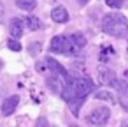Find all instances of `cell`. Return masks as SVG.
<instances>
[{
	"instance_id": "cell-6",
	"label": "cell",
	"mask_w": 128,
	"mask_h": 127,
	"mask_svg": "<svg viewBox=\"0 0 128 127\" xmlns=\"http://www.w3.org/2000/svg\"><path fill=\"white\" fill-rule=\"evenodd\" d=\"M9 30H11V37L18 41L23 35V21L20 18H12L11 20V25H9Z\"/></svg>"
},
{
	"instance_id": "cell-14",
	"label": "cell",
	"mask_w": 128,
	"mask_h": 127,
	"mask_svg": "<svg viewBox=\"0 0 128 127\" xmlns=\"http://www.w3.org/2000/svg\"><path fill=\"white\" fill-rule=\"evenodd\" d=\"M109 7H114V9H118V7H121L123 6V0H107L105 2Z\"/></svg>"
},
{
	"instance_id": "cell-9",
	"label": "cell",
	"mask_w": 128,
	"mask_h": 127,
	"mask_svg": "<svg viewBox=\"0 0 128 127\" xmlns=\"http://www.w3.org/2000/svg\"><path fill=\"white\" fill-rule=\"evenodd\" d=\"M16 6L23 11H34L37 7V2L35 0H16Z\"/></svg>"
},
{
	"instance_id": "cell-7",
	"label": "cell",
	"mask_w": 128,
	"mask_h": 127,
	"mask_svg": "<svg viewBox=\"0 0 128 127\" xmlns=\"http://www.w3.org/2000/svg\"><path fill=\"white\" fill-rule=\"evenodd\" d=\"M51 18H53V21H56V23H67V21H68V13H67L65 7H54V9L51 11Z\"/></svg>"
},
{
	"instance_id": "cell-11",
	"label": "cell",
	"mask_w": 128,
	"mask_h": 127,
	"mask_svg": "<svg viewBox=\"0 0 128 127\" xmlns=\"http://www.w3.org/2000/svg\"><path fill=\"white\" fill-rule=\"evenodd\" d=\"M25 21H26V27H28L30 30H39V28H40V21H39V18H35V16H30V18H26Z\"/></svg>"
},
{
	"instance_id": "cell-16",
	"label": "cell",
	"mask_w": 128,
	"mask_h": 127,
	"mask_svg": "<svg viewBox=\"0 0 128 127\" xmlns=\"http://www.w3.org/2000/svg\"><path fill=\"white\" fill-rule=\"evenodd\" d=\"M4 14V7H2V4H0V16Z\"/></svg>"
},
{
	"instance_id": "cell-10",
	"label": "cell",
	"mask_w": 128,
	"mask_h": 127,
	"mask_svg": "<svg viewBox=\"0 0 128 127\" xmlns=\"http://www.w3.org/2000/svg\"><path fill=\"white\" fill-rule=\"evenodd\" d=\"M70 39H72V43H74V44H77L81 50L86 46V37H84L82 34H79V32H77V34H72V35H70Z\"/></svg>"
},
{
	"instance_id": "cell-4",
	"label": "cell",
	"mask_w": 128,
	"mask_h": 127,
	"mask_svg": "<svg viewBox=\"0 0 128 127\" xmlns=\"http://www.w3.org/2000/svg\"><path fill=\"white\" fill-rule=\"evenodd\" d=\"M116 88H118V99H119V104L128 111V81H118Z\"/></svg>"
},
{
	"instance_id": "cell-1",
	"label": "cell",
	"mask_w": 128,
	"mask_h": 127,
	"mask_svg": "<svg viewBox=\"0 0 128 127\" xmlns=\"http://www.w3.org/2000/svg\"><path fill=\"white\" fill-rule=\"evenodd\" d=\"M102 30L112 37H124L128 35V21L121 13H109L102 18Z\"/></svg>"
},
{
	"instance_id": "cell-2",
	"label": "cell",
	"mask_w": 128,
	"mask_h": 127,
	"mask_svg": "<svg viewBox=\"0 0 128 127\" xmlns=\"http://www.w3.org/2000/svg\"><path fill=\"white\" fill-rule=\"evenodd\" d=\"M109 116H110V109H109L107 106H98V108H95V109H91V111L88 113L86 120H88V123H91V125L102 127V125L107 123Z\"/></svg>"
},
{
	"instance_id": "cell-5",
	"label": "cell",
	"mask_w": 128,
	"mask_h": 127,
	"mask_svg": "<svg viewBox=\"0 0 128 127\" xmlns=\"http://www.w3.org/2000/svg\"><path fill=\"white\" fill-rule=\"evenodd\" d=\"M18 104H20V97H18V95L7 97V99L2 102V113H4L6 116H9L11 113H14V109L18 108Z\"/></svg>"
},
{
	"instance_id": "cell-3",
	"label": "cell",
	"mask_w": 128,
	"mask_h": 127,
	"mask_svg": "<svg viewBox=\"0 0 128 127\" xmlns=\"http://www.w3.org/2000/svg\"><path fill=\"white\" fill-rule=\"evenodd\" d=\"M98 81L105 87H116L118 85V78H116V72L105 65H100L98 67Z\"/></svg>"
},
{
	"instance_id": "cell-13",
	"label": "cell",
	"mask_w": 128,
	"mask_h": 127,
	"mask_svg": "<svg viewBox=\"0 0 128 127\" xmlns=\"http://www.w3.org/2000/svg\"><path fill=\"white\" fill-rule=\"evenodd\" d=\"M7 46H9V50H12V51H21V50H23V46H21L20 41H16V39H9Z\"/></svg>"
},
{
	"instance_id": "cell-8",
	"label": "cell",
	"mask_w": 128,
	"mask_h": 127,
	"mask_svg": "<svg viewBox=\"0 0 128 127\" xmlns=\"http://www.w3.org/2000/svg\"><path fill=\"white\" fill-rule=\"evenodd\" d=\"M65 41H67V37H63V35L53 37V41H51V51L53 53H63L65 55Z\"/></svg>"
},
{
	"instance_id": "cell-15",
	"label": "cell",
	"mask_w": 128,
	"mask_h": 127,
	"mask_svg": "<svg viewBox=\"0 0 128 127\" xmlns=\"http://www.w3.org/2000/svg\"><path fill=\"white\" fill-rule=\"evenodd\" d=\"M77 2H79V4H81V6H86V4H88V2H90V0H77Z\"/></svg>"
},
{
	"instance_id": "cell-12",
	"label": "cell",
	"mask_w": 128,
	"mask_h": 127,
	"mask_svg": "<svg viewBox=\"0 0 128 127\" xmlns=\"http://www.w3.org/2000/svg\"><path fill=\"white\" fill-rule=\"evenodd\" d=\"M95 99H100V101H114L112 94L107 92V90H100V92H95Z\"/></svg>"
}]
</instances>
